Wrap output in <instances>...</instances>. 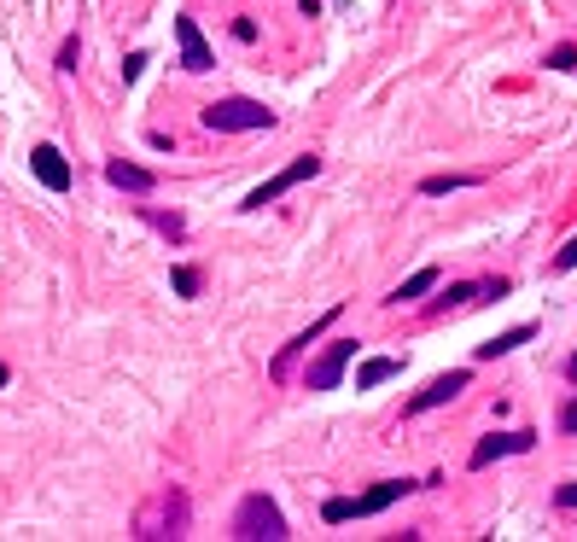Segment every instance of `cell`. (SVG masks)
Masks as SVG:
<instances>
[{
    "label": "cell",
    "mask_w": 577,
    "mask_h": 542,
    "mask_svg": "<svg viewBox=\"0 0 577 542\" xmlns=\"http://www.w3.org/2000/svg\"><path fill=\"white\" fill-rule=\"evenodd\" d=\"M408 490H426V484H414V478H385V484L362 490V496H333V502L321 508V519H327V525H344V519H374V513H385L391 502H403Z\"/></svg>",
    "instance_id": "obj_1"
},
{
    "label": "cell",
    "mask_w": 577,
    "mask_h": 542,
    "mask_svg": "<svg viewBox=\"0 0 577 542\" xmlns=\"http://www.w3.org/2000/svg\"><path fill=\"white\" fill-rule=\"evenodd\" d=\"M199 123L210 135H257V129H274V111L263 100H210L199 111Z\"/></svg>",
    "instance_id": "obj_2"
},
{
    "label": "cell",
    "mask_w": 577,
    "mask_h": 542,
    "mask_svg": "<svg viewBox=\"0 0 577 542\" xmlns=\"http://www.w3.org/2000/svg\"><path fill=\"white\" fill-rule=\"evenodd\" d=\"M234 537H245V542H286V537H292V525H286V513H280L274 496L251 490V496L234 508Z\"/></svg>",
    "instance_id": "obj_3"
},
{
    "label": "cell",
    "mask_w": 577,
    "mask_h": 542,
    "mask_svg": "<svg viewBox=\"0 0 577 542\" xmlns=\"http://www.w3.org/2000/svg\"><path fill=\"white\" fill-rule=\"evenodd\" d=\"M187 525H193V502H187V490H181V484H170L152 508L140 513L135 537H187Z\"/></svg>",
    "instance_id": "obj_4"
},
{
    "label": "cell",
    "mask_w": 577,
    "mask_h": 542,
    "mask_svg": "<svg viewBox=\"0 0 577 542\" xmlns=\"http://www.w3.org/2000/svg\"><path fill=\"white\" fill-rule=\"evenodd\" d=\"M315 175H321V158H315V152H304V158H292L280 175H269L263 187H251V193H245V210H263V204H274L280 193L304 187V181H315Z\"/></svg>",
    "instance_id": "obj_5"
},
{
    "label": "cell",
    "mask_w": 577,
    "mask_h": 542,
    "mask_svg": "<svg viewBox=\"0 0 577 542\" xmlns=\"http://www.w3.org/2000/svg\"><path fill=\"white\" fill-rule=\"evenodd\" d=\"M350 356H356V339H333L315 362H309V373H304V391H339V379H344V368H350Z\"/></svg>",
    "instance_id": "obj_6"
},
{
    "label": "cell",
    "mask_w": 577,
    "mask_h": 542,
    "mask_svg": "<svg viewBox=\"0 0 577 542\" xmlns=\"http://www.w3.org/2000/svg\"><path fill=\"white\" fill-rule=\"evenodd\" d=\"M513 286L508 280H461V286H449L438 304H426V315L438 321V315H449V309H467V304H484V298H508Z\"/></svg>",
    "instance_id": "obj_7"
},
{
    "label": "cell",
    "mask_w": 577,
    "mask_h": 542,
    "mask_svg": "<svg viewBox=\"0 0 577 542\" xmlns=\"http://www.w3.org/2000/svg\"><path fill=\"white\" fill-rule=\"evenodd\" d=\"M531 443H537V432H490V438H478V443H473L467 467H473V473H484L490 461H502V455H525Z\"/></svg>",
    "instance_id": "obj_8"
},
{
    "label": "cell",
    "mask_w": 577,
    "mask_h": 542,
    "mask_svg": "<svg viewBox=\"0 0 577 542\" xmlns=\"http://www.w3.org/2000/svg\"><path fill=\"white\" fill-rule=\"evenodd\" d=\"M175 41H181V70H193V76H204V70L216 65V53H210V41H204L199 18H175Z\"/></svg>",
    "instance_id": "obj_9"
},
{
    "label": "cell",
    "mask_w": 577,
    "mask_h": 542,
    "mask_svg": "<svg viewBox=\"0 0 577 542\" xmlns=\"http://www.w3.org/2000/svg\"><path fill=\"white\" fill-rule=\"evenodd\" d=\"M30 170H35V181H41L47 193H70V181H76L59 146H35V152H30Z\"/></svg>",
    "instance_id": "obj_10"
},
{
    "label": "cell",
    "mask_w": 577,
    "mask_h": 542,
    "mask_svg": "<svg viewBox=\"0 0 577 542\" xmlns=\"http://www.w3.org/2000/svg\"><path fill=\"white\" fill-rule=\"evenodd\" d=\"M467 379H473V373H467V368H455V373H438V379H432L426 391H414V403H408V414H426V408H443V403H455V397L467 391Z\"/></svg>",
    "instance_id": "obj_11"
},
{
    "label": "cell",
    "mask_w": 577,
    "mask_h": 542,
    "mask_svg": "<svg viewBox=\"0 0 577 542\" xmlns=\"http://www.w3.org/2000/svg\"><path fill=\"white\" fill-rule=\"evenodd\" d=\"M333 321H339V309H327L321 321H309L304 333H298V339H292V344H286V350H280V356H274V362H269V373H274V379H286V373H292V362H298V356H304L309 344H315V339H321V333H327V327H333Z\"/></svg>",
    "instance_id": "obj_12"
},
{
    "label": "cell",
    "mask_w": 577,
    "mask_h": 542,
    "mask_svg": "<svg viewBox=\"0 0 577 542\" xmlns=\"http://www.w3.org/2000/svg\"><path fill=\"white\" fill-rule=\"evenodd\" d=\"M105 181H111L117 193H152V187H158V175L129 164V158H105Z\"/></svg>",
    "instance_id": "obj_13"
},
{
    "label": "cell",
    "mask_w": 577,
    "mask_h": 542,
    "mask_svg": "<svg viewBox=\"0 0 577 542\" xmlns=\"http://www.w3.org/2000/svg\"><path fill=\"white\" fill-rule=\"evenodd\" d=\"M397 373H403V362H397V356H374V362H362V368H356V391H374V385L397 379Z\"/></svg>",
    "instance_id": "obj_14"
},
{
    "label": "cell",
    "mask_w": 577,
    "mask_h": 542,
    "mask_svg": "<svg viewBox=\"0 0 577 542\" xmlns=\"http://www.w3.org/2000/svg\"><path fill=\"white\" fill-rule=\"evenodd\" d=\"M140 222H152V228H158V234L170 239V245H181V239H187V222H181L175 210H158V204H140Z\"/></svg>",
    "instance_id": "obj_15"
},
{
    "label": "cell",
    "mask_w": 577,
    "mask_h": 542,
    "mask_svg": "<svg viewBox=\"0 0 577 542\" xmlns=\"http://www.w3.org/2000/svg\"><path fill=\"white\" fill-rule=\"evenodd\" d=\"M432 286H438V269H420V274H408V280L391 292V298H385V304H391V309H397V304H414V298H426Z\"/></svg>",
    "instance_id": "obj_16"
},
{
    "label": "cell",
    "mask_w": 577,
    "mask_h": 542,
    "mask_svg": "<svg viewBox=\"0 0 577 542\" xmlns=\"http://www.w3.org/2000/svg\"><path fill=\"white\" fill-rule=\"evenodd\" d=\"M531 333H537V327H513V333H496L490 344H478V362H496V356H508V350H519V344H531Z\"/></svg>",
    "instance_id": "obj_17"
},
{
    "label": "cell",
    "mask_w": 577,
    "mask_h": 542,
    "mask_svg": "<svg viewBox=\"0 0 577 542\" xmlns=\"http://www.w3.org/2000/svg\"><path fill=\"white\" fill-rule=\"evenodd\" d=\"M461 187H478V175H426V181H420V193H426V199L461 193Z\"/></svg>",
    "instance_id": "obj_18"
},
{
    "label": "cell",
    "mask_w": 577,
    "mask_h": 542,
    "mask_svg": "<svg viewBox=\"0 0 577 542\" xmlns=\"http://www.w3.org/2000/svg\"><path fill=\"white\" fill-rule=\"evenodd\" d=\"M170 286L181 292V298H199V286H204V280H199V269H175V274H170Z\"/></svg>",
    "instance_id": "obj_19"
},
{
    "label": "cell",
    "mask_w": 577,
    "mask_h": 542,
    "mask_svg": "<svg viewBox=\"0 0 577 542\" xmlns=\"http://www.w3.org/2000/svg\"><path fill=\"white\" fill-rule=\"evenodd\" d=\"M572 269H577V234L566 239L560 251H554V274H572Z\"/></svg>",
    "instance_id": "obj_20"
},
{
    "label": "cell",
    "mask_w": 577,
    "mask_h": 542,
    "mask_svg": "<svg viewBox=\"0 0 577 542\" xmlns=\"http://www.w3.org/2000/svg\"><path fill=\"white\" fill-rule=\"evenodd\" d=\"M548 70H577V47H554V53H548Z\"/></svg>",
    "instance_id": "obj_21"
},
{
    "label": "cell",
    "mask_w": 577,
    "mask_h": 542,
    "mask_svg": "<svg viewBox=\"0 0 577 542\" xmlns=\"http://www.w3.org/2000/svg\"><path fill=\"white\" fill-rule=\"evenodd\" d=\"M76 59H82V41H76V35H70L65 47H59V70H76Z\"/></svg>",
    "instance_id": "obj_22"
},
{
    "label": "cell",
    "mask_w": 577,
    "mask_h": 542,
    "mask_svg": "<svg viewBox=\"0 0 577 542\" xmlns=\"http://www.w3.org/2000/svg\"><path fill=\"white\" fill-rule=\"evenodd\" d=\"M554 508L577 513V478H572V484H560V490H554Z\"/></svg>",
    "instance_id": "obj_23"
},
{
    "label": "cell",
    "mask_w": 577,
    "mask_h": 542,
    "mask_svg": "<svg viewBox=\"0 0 577 542\" xmlns=\"http://www.w3.org/2000/svg\"><path fill=\"white\" fill-rule=\"evenodd\" d=\"M140 70H146V53H129L123 59V82H140Z\"/></svg>",
    "instance_id": "obj_24"
},
{
    "label": "cell",
    "mask_w": 577,
    "mask_h": 542,
    "mask_svg": "<svg viewBox=\"0 0 577 542\" xmlns=\"http://www.w3.org/2000/svg\"><path fill=\"white\" fill-rule=\"evenodd\" d=\"M560 432H577V397L566 408H560Z\"/></svg>",
    "instance_id": "obj_25"
},
{
    "label": "cell",
    "mask_w": 577,
    "mask_h": 542,
    "mask_svg": "<svg viewBox=\"0 0 577 542\" xmlns=\"http://www.w3.org/2000/svg\"><path fill=\"white\" fill-rule=\"evenodd\" d=\"M6 385H12V368H6V362H0V391H6Z\"/></svg>",
    "instance_id": "obj_26"
},
{
    "label": "cell",
    "mask_w": 577,
    "mask_h": 542,
    "mask_svg": "<svg viewBox=\"0 0 577 542\" xmlns=\"http://www.w3.org/2000/svg\"><path fill=\"white\" fill-rule=\"evenodd\" d=\"M566 379H572V385H577V356H572V362H566Z\"/></svg>",
    "instance_id": "obj_27"
}]
</instances>
